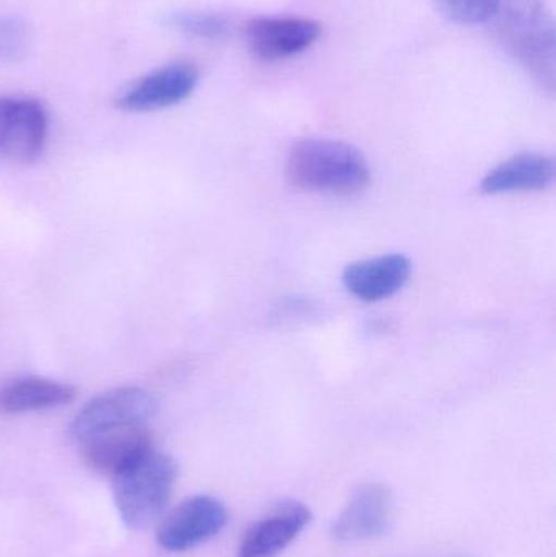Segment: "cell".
<instances>
[{"label":"cell","instance_id":"cell-17","mask_svg":"<svg viewBox=\"0 0 556 557\" xmlns=\"http://www.w3.org/2000/svg\"><path fill=\"white\" fill-rule=\"evenodd\" d=\"M28 25L18 16H0V61H20L28 51Z\"/></svg>","mask_w":556,"mask_h":557},{"label":"cell","instance_id":"cell-3","mask_svg":"<svg viewBox=\"0 0 556 557\" xmlns=\"http://www.w3.org/2000/svg\"><path fill=\"white\" fill-rule=\"evenodd\" d=\"M178 478V467L156 448L113 476V499L121 522L144 530L165 512Z\"/></svg>","mask_w":556,"mask_h":557},{"label":"cell","instance_id":"cell-12","mask_svg":"<svg viewBox=\"0 0 556 557\" xmlns=\"http://www.w3.org/2000/svg\"><path fill=\"white\" fill-rule=\"evenodd\" d=\"M82 445L87 463L98 473L111 478L153 448L152 434L146 424L103 432L82 442Z\"/></svg>","mask_w":556,"mask_h":557},{"label":"cell","instance_id":"cell-8","mask_svg":"<svg viewBox=\"0 0 556 557\" xmlns=\"http://www.w3.org/2000/svg\"><path fill=\"white\" fill-rule=\"evenodd\" d=\"M48 139V113L33 98L0 97V159L33 163Z\"/></svg>","mask_w":556,"mask_h":557},{"label":"cell","instance_id":"cell-1","mask_svg":"<svg viewBox=\"0 0 556 557\" xmlns=\"http://www.w3.org/2000/svg\"><path fill=\"white\" fill-rule=\"evenodd\" d=\"M490 28L506 54L545 94L556 91V29L545 0H498Z\"/></svg>","mask_w":556,"mask_h":557},{"label":"cell","instance_id":"cell-11","mask_svg":"<svg viewBox=\"0 0 556 557\" xmlns=\"http://www.w3.org/2000/svg\"><path fill=\"white\" fill-rule=\"evenodd\" d=\"M411 276V261L405 255L391 253L356 261L343 271L346 290L366 304H378L397 295Z\"/></svg>","mask_w":556,"mask_h":557},{"label":"cell","instance_id":"cell-10","mask_svg":"<svg viewBox=\"0 0 556 557\" xmlns=\"http://www.w3.org/2000/svg\"><path fill=\"white\" fill-rule=\"evenodd\" d=\"M312 522V512L306 504L291 500L255 522L245 532L238 557H276L299 539Z\"/></svg>","mask_w":556,"mask_h":557},{"label":"cell","instance_id":"cell-16","mask_svg":"<svg viewBox=\"0 0 556 557\" xmlns=\"http://www.w3.org/2000/svg\"><path fill=\"white\" fill-rule=\"evenodd\" d=\"M433 2L450 22L459 25H479V23L489 22L498 0H433Z\"/></svg>","mask_w":556,"mask_h":557},{"label":"cell","instance_id":"cell-13","mask_svg":"<svg viewBox=\"0 0 556 557\" xmlns=\"http://www.w3.org/2000/svg\"><path fill=\"white\" fill-rule=\"evenodd\" d=\"M555 178L556 165L552 157L518 153L486 173L482 180V191L493 196L542 191L551 188Z\"/></svg>","mask_w":556,"mask_h":557},{"label":"cell","instance_id":"cell-6","mask_svg":"<svg viewBox=\"0 0 556 557\" xmlns=\"http://www.w3.org/2000/svg\"><path fill=\"white\" fill-rule=\"evenodd\" d=\"M228 522V512L212 496H193L180 504L160 523L157 543L170 553H185L215 539Z\"/></svg>","mask_w":556,"mask_h":557},{"label":"cell","instance_id":"cell-9","mask_svg":"<svg viewBox=\"0 0 556 557\" xmlns=\"http://www.w3.org/2000/svg\"><path fill=\"white\" fill-rule=\"evenodd\" d=\"M391 527V493L382 484L369 483L351 494L345 509L333 520L330 535L339 545H351L382 539Z\"/></svg>","mask_w":556,"mask_h":557},{"label":"cell","instance_id":"cell-2","mask_svg":"<svg viewBox=\"0 0 556 557\" xmlns=\"http://www.w3.org/2000/svg\"><path fill=\"white\" fill-rule=\"evenodd\" d=\"M286 173L296 188L323 195H355L371 182L366 157L342 140H299L287 157Z\"/></svg>","mask_w":556,"mask_h":557},{"label":"cell","instance_id":"cell-4","mask_svg":"<svg viewBox=\"0 0 556 557\" xmlns=\"http://www.w3.org/2000/svg\"><path fill=\"white\" fill-rule=\"evenodd\" d=\"M156 396L137 386L111 389L88 401L71 424L72 437L85 442L95 435L146 424L157 412Z\"/></svg>","mask_w":556,"mask_h":557},{"label":"cell","instance_id":"cell-5","mask_svg":"<svg viewBox=\"0 0 556 557\" xmlns=\"http://www.w3.org/2000/svg\"><path fill=\"white\" fill-rule=\"evenodd\" d=\"M245 46L257 61L281 62L309 51L322 25L306 16H254L242 28Z\"/></svg>","mask_w":556,"mask_h":557},{"label":"cell","instance_id":"cell-14","mask_svg":"<svg viewBox=\"0 0 556 557\" xmlns=\"http://www.w3.org/2000/svg\"><path fill=\"white\" fill-rule=\"evenodd\" d=\"M74 399V386L38 376L12 380L0 386V411L9 414L61 408Z\"/></svg>","mask_w":556,"mask_h":557},{"label":"cell","instance_id":"cell-15","mask_svg":"<svg viewBox=\"0 0 556 557\" xmlns=\"http://www.w3.org/2000/svg\"><path fill=\"white\" fill-rule=\"evenodd\" d=\"M166 25L189 38L218 41L234 33V20L224 13L183 10L166 16Z\"/></svg>","mask_w":556,"mask_h":557},{"label":"cell","instance_id":"cell-7","mask_svg":"<svg viewBox=\"0 0 556 557\" xmlns=\"http://www.w3.org/2000/svg\"><path fill=\"white\" fill-rule=\"evenodd\" d=\"M199 84L191 62L176 61L144 75L118 97L116 107L127 113H152L188 100Z\"/></svg>","mask_w":556,"mask_h":557}]
</instances>
